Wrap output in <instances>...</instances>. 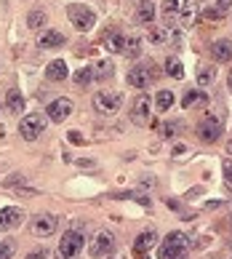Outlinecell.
I'll use <instances>...</instances> for the list:
<instances>
[{
    "instance_id": "obj_9",
    "label": "cell",
    "mask_w": 232,
    "mask_h": 259,
    "mask_svg": "<svg viewBox=\"0 0 232 259\" xmlns=\"http://www.w3.org/2000/svg\"><path fill=\"white\" fill-rule=\"evenodd\" d=\"M56 227H59V219H56L54 214H48V211L37 214V217L32 219V222H30L32 235H37V238H48V235H54V233H56Z\"/></svg>"
},
{
    "instance_id": "obj_5",
    "label": "cell",
    "mask_w": 232,
    "mask_h": 259,
    "mask_svg": "<svg viewBox=\"0 0 232 259\" xmlns=\"http://www.w3.org/2000/svg\"><path fill=\"white\" fill-rule=\"evenodd\" d=\"M221 131H224V123H221V115H211L206 112L198 123V137L200 142H216L221 137Z\"/></svg>"
},
{
    "instance_id": "obj_30",
    "label": "cell",
    "mask_w": 232,
    "mask_h": 259,
    "mask_svg": "<svg viewBox=\"0 0 232 259\" xmlns=\"http://www.w3.org/2000/svg\"><path fill=\"white\" fill-rule=\"evenodd\" d=\"M166 72L171 75V78H181V75H184V67H181V62L176 59V56H171V59H166Z\"/></svg>"
},
{
    "instance_id": "obj_12",
    "label": "cell",
    "mask_w": 232,
    "mask_h": 259,
    "mask_svg": "<svg viewBox=\"0 0 232 259\" xmlns=\"http://www.w3.org/2000/svg\"><path fill=\"white\" fill-rule=\"evenodd\" d=\"M24 222V211L16 208V206H6L0 208V230H11V227H19Z\"/></svg>"
},
{
    "instance_id": "obj_33",
    "label": "cell",
    "mask_w": 232,
    "mask_h": 259,
    "mask_svg": "<svg viewBox=\"0 0 232 259\" xmlns=\"http://www.w3.org/2000/svg\"><path fill=\"white\" fill-rule=\"evenodd\" d=\"M168 40L173 49H181V43H184V37H181V30H171L168 27Z\"/></svg>"
},
{
    "instance_id": "obj_21",
    "label": "cell",
    "mask_w": 232,
    "mask_h": 259,
    "mask_svg": "<svg viewBox=\"0 0 232 259\" xmlns=\"http://www.w3.org/2000/svg\"><path fill=\"white\" fill-rule=\"evenodd\" d=\"M147 40H150L152 46H163V43H168V27L150 24V30H147Z\"/></svg>"
},
{
    "instance_id": "obj_32",
    "label": "cell",
    "mask_w": 232,
    "mask_h": 259,
    "mask_svg": "<svg viewBox=\"0 0 232 259\" xmlns=\"http://www.w3.org/2000/svg\"><path fill=\"white\" fill-rule=\"evenodd\" d=\"M203 19H206V22H221V19H224V11H219V8H206V11H203Z\"/></svg>"
},
{
    "instance_id": "obj_39",
    "label": "cell",
    "mask_w": 232,
    "mask_h": 259,
    "mask_svg": "<svg viewBox=\"0 0 232 259\" xmlns=\"http://www.w3.org/2000/svg\"><path fill=\"white\" fill-rule=\"evenodd\" d=\"M112 259H125V254H112Z\"/></svg>"
},
{
    "instance_id": "obj_38",
    "label": "cell",
    "mask_w": 232,
    "mask_h": 259,
    "mask_svg": "<svg viewBox=\"0 0 232 259\" xmlns=\"http://www.w3.org/2000/svg\"><path fill=\"white\" fill-rule=\"evenodd\" d=\"M227 89L232 91V70H229V75H227Z\"/></svg>"
},
{
    "instance_id": "obj_10",
    "label": "cell",
    "mask_w": 232,
    "mask_h": 259,
    "mask_svg": "<svg viewBox=\"0 0 232 259\" xmlns=\"http://www.w3.org/2000/svg\"><path fill=\"white\" fill-rule=\"evenodd\" d=\"M150 112H152V99L147 97V94H139V97L133 99V104H131V120L136 123V126H147Z\"/></svg>"
},
{
    "instance_id": "obj_23",
    "label": "cell",
    "mask_w": 232,
    "mask_h": 259,
    "mask_svg": "<svg viewBox=\"0 0 232 259\" xmlns=\"http://www.w3.org/2000/svg\"><path fill=\"white\" fill-rule=\"evenodd\" d=\"M152 19H155L152 0H142V3H139V11H136V22H139V24H150Z\"/></svg>"
},
{
    "instance_id": "obj_20",
    "label": "cell",
    "mask_w": 232,
    "mask_h": 259,
    "mask_svg": "<svg viewBox=\"0 0 232 259\" xmlns=\"http://www.w3.org/2000/svg\"><path fill=\"white\" fill-rule=\"evenodd\" d=\"M6 107H8V112H14V115H19L24 110V97H22V91L19 89H11L6 94Z\"/></svg>"
},
{
    "instance_id": "obj_18",
    "label": "cell",
    "mask_w": 232,
    "mask_h": 259,
    "mask_svg": "<svg viewBox=\"0 0 232 259\" xmlns=\"http://www.w3.org/2000/svg\"><path fill=\"white\" fill-rule=\"evenodd\" d=\"M206 104H208V94H206V91H187L184 99H181V107H187V110H192V107H206Z\"/></svg>"
},
{
    "instance_id": "obj_28",
    "label": "cell",
    "mask_w": 232,
    "mask_h": 259,
    "mask_svg": "<svg viewBox=\"0 0 232 259\" xmlns=\"http://www.w3.org/2000/svg\"><path fill=\"white\" fill-rule=\"evenodd\" d=\"M123 54H125V56H131V59H136V56L142 54V37H128V40H125Z\"/></svg>"
},
{
    "instance_id": "obj_29",
    "label": "cell",
    "mask_w": 232,
    "mask_h": 259,
    "mask_svg": "<svg viewBox=\"0 0 232 259\" xmlns=\"http://www.w3.org/2000/svg\"><path fill=\"white\" fill-rule=\"evenodd\" d=\"M110 75H112V62L110 59L96 62V67H94V78L96 80H104V78H110Z\"/></svg>"
},
{
    "instance_id": "obj_27",
    "label": "cell",
    "mask_w": 232,
    "mask_h": 259,
    "mask_svg": "<svg viewBox=\"0 0 232 259\" xmlns=\"http://www.w3.org/2000/svg\"><path fill=\"white\" fill-rule=\"evenodd\" d=\"M45 11H30L27 14V27H30V30H40V27L45 24Z\"/></svg>"
},
{
    "instance_id": "obj_3",
    "label": "cell",
    "mask_w": 232,
    "mask_h": 259,
    "mask_svg": "<svg viewBox=\"0 0 232 259\" xmlns=\"http://www.w3.org/2000/svg\"><path fill=\"white\" fill-rule=\"evenodd\" d=\"M155 80H158V70H155V64L147 59L142 64H133L128 70V85H133V89H147V85H152Z\"/></svg>"
},
{
    "instance_id": "obj_15",
    "label": "cell",
    "mask_w": 232,
    "mask_h": 259,
    "mask_svg": "<svg viewBox=\"0 0 232 259\" xmlns=\"http://www.w3.org/2000/svg\"><path fill=\"white\" fill-rule=\"evenodd\" d=\"M211 56H214V62L219 64H224V62H232V40H216V43H211Z\"/></svg>"
},
{
    "instance_id": "obj_17",
    "label": "cell",
    "mask_w": 232,
    "mask_h": 259,
    "mask_svg": "<svg viewBox=\"0 0 232 259\" xmlns=\"http://www.w3.org/2000/svg\"><path fill=\"white\" fill-rule=\"evenodd\" d=\"M64 43L67 40H64V35L59 30H48V32L40 35V40H37L40 49H59V46H64Z\"/></svg>"
},
{
    "instance_id": "obj_11",
    "label": "cell",
    "mask_w": 232,
    "mask_h": 259,
    "mask_svg": "<svg viewBox=\"0 0 232 259\" xmlns=\"http://www.w3.org/2000/svg\"><path fill=\"white\" fill-rule=\"evenodd\" d=\"M45 115H48V120H54V123H64V120L72 115V102L67 99V97L54 99V102L45 107Z\"/></svg>"
},
{
    "instance_id": "obj_22",
    "label": "cell",
    "mask_w": 232,
    "mask_h": 259,
    "mask_svg": "<svg viewBox=\"0 0 232 259\" xmlns=\"http://www.w3.org/2000/svg\"><path fill=\"white\" fill-rule=\"evenodd\" d=\"M155 110L158 112H168V107H173V91H168V89H163V91H158V97H155Z\"/></svg>"
},
{
    "instance_id": "obj_19",
    "label": "cell",
    "mask_w": 232,
    "mask_h": 259,
    "mask_svg": "<svg viewBox=\"0 0 232 259\" xmlns=\"http://www.w3.org/2000/svg\"><path fill=\"white\" fill-rule=\"evenodd\" d=\"M198 6L195 3H184V8H181V14H179V24L181 27H184V30H187V27H192V24H198Z\"/></svg>"
},
{
    "instance_id": "obj_25",
    "label": "cell",
    "mask_w": 232,
    "mask_h": 259,
    "mask_svg": "<svg viewBox=\"0 0 232 259\" xmlns=\"http://www.w3.org/2000/svg\"><path fill=\"white\" fill-rule=\"evenodd\" d=\"M216 80V70L211 64H200V70H198V85H211Z\"/></svg>"
},
{
    "instance_id": "obj_14",
    "label": "cell",
    "mask_w": 232,
    "mask_h": 259,
    "mask_svg": "<svg viewBox=\"0 0 232 259\" xmlns=\"http://www.w3.org/2000/svg\"><path fill=\"white\" fill-rule=\"evenodd\" d=\"M158 243V233H155V230H144V233H139L136 235V241H133V254H147L150 248Z\"/></svg>"
},
{
    "instance_id": "obj_34",
    "label": "cell",
    "mask_w": 232,
    "mask_h": 259,
    "mask_svg": "<svg viewBox=\"0 0 232 259\" xmlns=\"http://www.w3.org/2000/svg\"><path fill=\"white\" fill-rule=\"evenodd\" d=\"M14 256V243L11 241H0V259H11Z\"/></svg>"
},
{
    "instance_id": "obj_31",
    "label": "cell",
    "mask_w": 232,
    "mask_h": 259,
    "mask_svg": "<svg viewBox=\"0 0 232 259\" xmlns=\"http://www.w3.org/2000/svg\"><path fill=\"white\" fill-rule=\"evenodd\" d=\"M179 131H181V123H179V120H171V123H163V126H160V134H163L166 139L176 137Z\"/></svg>"
},
{
    "instance_id": "obj_6",
    "label": "cell",
    "mask_w": 232,
    "mask_h": 259,
    "mask_svg": "<svg viewBox=\"0 0 232 259\" xmlns=\"http://www.w3.org/2000/svg\"><path fill=\"white\" fill-rule=\"evenodd\" d=\"M123 107V94L118 91H99L94 94V110L99 115H115Z\"/></svg>"
},
{
    "instance_id": "obj_24",
    "label": "cell",
    "mask_w": 232,
    "mask_h": 259,
    "mask_svg": "<svg viewBox=\"0 0 232 259\" xmlns=\"http://www.w3.org/2000/svg\"><path fill=\"white\" fill-rule=\"evenodd\" d=\"M75 85H80V89H85V85H91L96 78H94V67H80L75 75H72Z\"/></svg>"
},
{
    "instance_id": "obj_16",
    "label": "cell",
    "mask_w": 232,
    "mask_h": 259,
    "mask_svg": "<svg viewBox=\"0 0 232 259\" xmlns=\"http://www.w3.org/2000/svg\"><path fill=\"white\" fill-rule=\"evenodd\" d=\"M67 75H70V70H67V62L64 59H54L45 64V78L54 80V83H62Z\"/></svg>"
},
{
    "instance_id": "obj_40",
    "label": "cell",
    "mask_w": 232,
    "mask_h": 259,
    "mask_svg": "<svg viewBox=\"0 0 232 259\" xmlns=\"http://www.w3.org/2000/svg\"><path fill=\"white\" fill-rule=\"evenodd\" d=\"M227 150H229V155H232V142H229V147H227Z\"/></svg>"
},
{
    "instance_id": "obj_1",
    "label": "cell",
    "mask_w": 232,
    "mask_h": 259,
    "mask_svg": "<svg viewBox=\"0 0 232 259\" xmlns=\"http://www.w3.org/2000/svg\"><path fill=\"white\" fill-rule=\"evenodd\" d=\"M158 256L160 259H187L190 256V238L184 233H168Z\"/></svg>"
},
{
    "instance_id": "obj_4",
    "label": "cell",
    "mask_w": 232,
    "mask_h": 259,
    "mask_svg": "<svg viewBox=\"0 0 232 259\" xmlns=\"http://www.w3.org/2000/svg\"><path fill=\"white\" fill-rule=\"evenodd\" d=\"M67 19L72 22V27L77 32H88L91 27L96 24V14L91 11L88 6H83V3H72L70 8H67Z\"/></svg>"
},
{
    "instance_id": "obj_26",
    "label": "cell",
    "mask_w": 232,
    "mask_h": 259,
    "mask_svg": "<svg viewBox=\"0 0 232 259\" xmlns=\"http://www.w3.org/2000/svg\"><path fill=\"white\" fill-rule=\"evenodd\" d=\"M104 46H107L110 54H123L125 37H123V35H107V37H104Z\"/></svg>"
},
{
    "instance_id": "obj_7",
    "label": "cell",
    "mask_w": 232,
    "mask_h": 259,
    "mask_svg": "<svg viewBox=\"0 0 232 259\" xmlns=\"http://www.w3.org/2000/svg\"><path fill=\"white\" fill-rule=\"evenodd\" d=\"M45 131V118L40 112H32V115H24L22 120H19V134H22V139L27 142H35L40 139V134Z\"/></svg>"
},
{
    "instance_id": "obj_8",
    "label": "cell",
    "mask_w": 232,
    "mask_h": 259,
    "mask_svg": "<svg viewBox=\"0 0 232 259\" xmlns=\"http://www.w3.org/2000/svg\"><path fill=\"white\" fill-rule=\"evenodd\" d=\"M88 251H91V256H96V259L110 256V254L115 251V235L110 233V230H102V233H96L94 241H91V246H88Z\"/></svg>"
},
{
    "instance_id": "obj_35",
    "label": "cell",
    "mask_w": 232,
    "mask_h": 259,
    "mask_svg": "<svg viewBox=\"0 0 232 259\" xmlns=\"http://www.w3.org/2000/svg\"><path fill=\"white\" fill-rule=\"evenodd\" d=\"M48 256V251H45V248H35V251H30V254H27V259H45Z\"/></svg>"
},
{
    "instance_id": "obj_36",
    "label": "cell",
    "mask_w": 232,
    "mask_h": 259,
    "mask_svg": "<svg viewBox=\"0 0 232 259\" xmlns=\"http://www.w3.org/2000/svg\"><path fill=\"white\" fill-rule=\"evenodd\" d=\"M216 8H219V11H229V8H232V0H216Z\"/></svg>"
},
{
    "instance_id": "obj_13",
    "label": "cell",
    "mask_w": 232,
    "mask_h": 259,
    "mask_svg": "<svg viewBox=\"0 0 232 259\" xmlns=\"http://www.w3.org/2000/svg\"><path fill=\"white\" fill-rule=\"evenodd\" d=\"M187 0H163V6H160V14H163V22L173 24V22H179V14H181V8H184Z\"/></svg>"
},
{
    "instance_id": "obj_37",
    "label": "cell",
    "mask_w": 232,
    "mask_h": 259,
    "mask_svg": "<svg viewBox=\"0 0 232 259\" xmlns=\"http://www.w3.org/2000/svg\"><path fill=\"white\" fill-rule=\"evenodd\" d=\"M221 168H224V179H227V182H232V163H229V160H224V163H221Z\"/></svg>"
},
{
    "instance_id": "obj_2",
    "label": "cell",
    "mask_w": 232,
    "mask_h": 259,
    "mask_svg": "<svg viewBox=\"0 0 232 259\" xmlns=\"http://www.w3.org/2000/svg\"><path fill=\"white\" fill-rule=\"evenodd\" d=\"M83 246H85V238L83 233H77V230H67L59 241V248H56V259H80L83 254Z\"/></svg>"
}]
</instances>
